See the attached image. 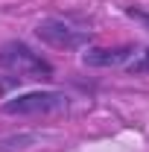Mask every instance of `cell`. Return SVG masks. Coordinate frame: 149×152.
<instances>
[{
    "instance_id": "6da1fadb",
    "label": "cell",
    "mask_w": 149,
    "mask_h": 152,
    "mask_svg": "<svg viewBox=\"0 0 149 152\" xmlns=\"http://www.w3.org/2000/svg\"><path fill=\"white\" fill-rule=\"evenodd\" d=\"M0 70H6V73L18 76V79H53V64L47 61V58L35 53L26 41H6L3 47H0Z\"/></svg>"
},
{
    "instance_id": "8992f818",
    "label": "cell",
    "mask_w": 149,
    "mask_h": 152,
    "mask_svg": "<svg viewBox=\"0 0 149 152\" xmlns=\"http://www.w3.org/2000/svg\"><path fill=\"white\" fill-rule=\"evenodd\" d=\"M129 73H131V76H143V73H149V47H146V50H140V56L129 64Z\"/></svg>"
},
{
    "instance_id": "277c9868",
    "label": "cell",
    "mask_w": 149,
    "mask_h": 152,
    "mask_svg": "<svg viewBox=\"0 0 149 152\" xmlns=\"http://www.w3.org/2000/svg\"><path fill=\"white\" fill-rule=\"evenodd\" d=\"M137 47L134 44H117V47H88L82 61L88 67H120L129 58H134Z\"/></svg>"
},
{
    "instance_id": "5b68a950",
    "label": "cell",
    "mask_w": 149,
    "mask_h": 152,
    "mask_svg": "<svg viewBox=\"0 0 149 152\" xmlns=\"http://www.w3.org/2000/svg\"><path fill=\"white\" fill-rule=\"evenodd\" d=\"M32 143H38V134L35 132L9 134V137H0V152H23V149H29Z\"/></svg>"
},
{
    "instance_id": "7a4b0ae2",
    "label": "cell",
    "mask_w": 149,
    "mask_h": 152,
    "mask_svg": "<svg viewBox=\"0 0 149 152\" xmlns=\"http://www.w3.org/2000/svg\"><path fill=\"white\" fill-rule=\"evenodd\" d=\"M70 96L64 91H26L6 99L0 108L9 117H50V114L67 111Z\"/></svg>"
},
{
    "instance_id": "52a82bcc",
    "label": "cell",
    "mask_w": 149,
    "mask_h": 152,
    "mask_svg": "<svg viewBox=\"0 0 149 152\" xmlns=\"http://www.w3.org/2000/svg\"><path fill=\"white\" fill-rule=\"evenodd\" d=\"M126 15H129V18H134V20H137V23H140V26H143V29L149 32V12H146V9L129 6V9H126Z\"/></svg>"
},
{
    "instance_id": "3957f363",
    "label": "cell",
    "mask_w": 149,
    "mask_h": 152,
    "mask_svg": "<svg viewBox=\"0 0 149 152\" xmlns=\"http://www.w3.org/2000/svg\"><path fill=\"white\" fill-rule=\"evenodd\" d=\"M35 35L47 44V47H56V50H79V47H88L91 44V32L88 29H79L73 23L61 18H44L38 20Z\"/></svg>"
}]
</instances>
